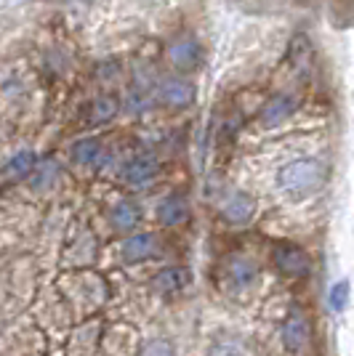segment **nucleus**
I'll return each mask as SVG.
<instances>
[{
  "instance_id": "1",
  "label": "nucleus",
  "mask_w": 354,
  "mask_h": 356,
  "mask_svg": "<svg viewBox=\"0 0 354 356\" xmlns=\"http://www.w3.org/2000/svg\"><path fill=\"white\" fill-rule=\"evenodd\" d=\"M328 181V168L323 160L314 157H298L285 163L277 170V189L291 202H304L320 192Z\"/></svg>"
},
{
  "instance_id": "2",
  "label": "nucleus",
  "mask_w": 354,
  "mask_h": 356,
  "mask_svg": "<svg viewBox=\"0 0 354 356\" xmlns=\"http://www.w3.org/2000/svg\"><path fill=\"white\" fill-rule=\"evenodd\" d=\"M272 264L280 271L285 280H307L311 271V261L304 248H298L295 242L280 239L272 248Z\"/></svg>"
},
{
  "instance_id": "3",
  "label": "nucleus",
  "mask_w": 354,
  "mask_h": 356,
  "mask_svg": "<svg viewBox=\"0 0 354 356\" xmlns=\"http://www.w3.org/2000/svg\"><path fill=\"white\" fill-rule=\"evenodd\" d=\"M160 176V160L152 149H139L133 152L131 157L123 165V178L131 189H144V186H152L155 178Z\"/></svg>"
},
{
  "instance_id": "4",
  "label": "nucleus",
  "mask_w": 354,
  "mask_h": 356,
  "mask_svg": "<svg viewBox=\"0 0 354 356\" xmlns=\"http://www.w3.org/2000/svg\"><path fill=\"white\" fill-rule=\"evenodd\" d=\"M165 54H168L171 67H174L178 74H190L203 64V45H200V40L194 38L192 32L176 35V38L168 43Z\"/></svg>"
},
{
  "instance_id": "5",
  "label": "nucleus",
  "mask_w": 354,
  "mask_h": 356,
  "mask_svg": "<svg viewBox=\"0 0 354 356\" xmlns=\"http://www.w3.org/2000/svg\"><path fill=\"white\" fill-rule=\"evenodd\" d=\"M194 83L181 77V74H174V77H162L160 83L155 86V99L160 102L162 106H171V109H187V106L194 104Z\"/></svg>"
},
{
  "instance_id": "6",
  "label": "nucleus",
  "mask_w": 354,
  "mask_h": 356,
  "mask_svg": "<svg viewBox=\"0 0 354 356\" xmlns=\"http://www.w3.org/2000/svg\"><path fill=\"white\" fill-rule=\"evenodd\" d=\"M67 157H70V165L77 168V170H96L107 163V152H104V144L93 136H83L70 144L67 149Z\"/></svg>"
},
{
  "instance_id": "7",
  "label": "nucleus",
  "mask_w": 354,
  "mask_h": 356,
  "mask_svg": "<svg viewBox=\"0 0 354 356\" xmlns=\"http://www.w3.org/2000/svg\"><path fill=\"white\" fill-rule=\"evenodd\" d=\"M219 216L229 226H245L256 216V200L248 192H229L219 202Z\"/></svg>"
},
{
  "instance_id": "8",
  "label": "nucleus",
  "mask_w": 354,
  "mask_h": 356,
  "mask_svg": "<svg viewBox=\"0 0 354 356\" xmlns=\"http://www.w3.org/2000/svg\"><path fill=\"white\" fill-rule=\"evenodd\" d=\"M295 109H298V99H295L293 93H275L261 106L259 125L261 128H280L282 122H288V120L293 118Z\"/></svg>"
},
{
  "instance_id": "9",
  "label": "nucleus",
  "mask_w": 354,
  "mask_h": 356,
  "mask_svg": "<svg viewBox=\"0 0 354 356\" xmlns=\"http://www.w3.org/2000/svg\"><path fill=\"white\" fill-rule=\"evenodd\" d=\"M192 284V271L187 266H165L152 277V290L160 298L181 296Z\"/></svg>"
},
{
  "instance_id": "10",
  "label": "nucleus",
  "mask_w": 354,
  "mask_h": 356,
  "mask_svg": "<svg viewBox=\"0 0 354 356\" xmlns=\"http://www.w3.org/2000/svg\"><path fill=\"white\" fill-rule=\"evenodd\" d=\"M282 343H285V348L288 351H304L311 341V325H309V316L304 312H293L285 316V322H282Z\"/></svg>"
},
{
  "instance_id": "11",
  "label": "nucleus",
  "mask_w": 354,
  "mask_h": 356,
  "mask_svg": "<svg viewBox=\"0 0 354 356\" xmlns=\"http://www.w3.org/2000/svg\"><path fill=\"white\" fill-rule=\"evenodd\" d=\"M157 252H160V242L149 232L131 234V237L123 239V245H120V255H123L125 264H144L149 258H155Z\"/></svg>"
},
{
  "instance_id": "12",
  "label": "nucleus",
  "mask_w": 354,
  "mask_h": 356,
  "mask_svg": "<svg viewBox=\"0 0 354 356\" xmlns=\"http://www.w3.org/2000/svg\"><path fill=\"white\" fill-rule=\"evenodd\" d=\"M109 282L99 274H77L72 280V296L80 298L86 306H99L109 298Z\"/></svg>"
},
{
  "instance_id": "13",
  "label": "nucleus",
  "mask_w": 354,
  "mask_h": 356,
  "mask_svg": "<svg viewBox=\"0 0 354 356\" xmlns=\"http://www.w3.org/2000/svg\"><path fill=\"white\" fill-rule=\"evenodd\" d=\"M109 229L118 232V234H131L133 229L141 223V205L131 200V197H123L118 200L112 208H109Z\"/></svg>"
},
{
  "instance_id": "14",
  "label": "nucleus",
  "mask_w": 354,
  "mask_h": 356,
  "mask_svg": "<svg viewBox=\"0 0 354 356\" xmlns=\"http://www.w3.org/2000/svg\"><path fill=\"white\" fill-rule=\"evenodd\" d=\"M155 216H157V221L162 226L176 229V226L187 223V218H190V200L184 194H168V197H162L160 202H157Z\"/></svg>"
},
{
  "instance_id": "15",
  "label": "nucleus",
  "mask_w": 354,
  "mask_h": 356,
  "mask_svg": "<svg viewBox=\"0 0 354 356\" xmlns=\"http://www.w3.org/2000/svg\"><path fill=\"white\" fill-rule=\"evenodd\" d=\"M256 274H259V268L253 264L251 258H245V255H232V258H226V264H224V280L226 284L232 287V290H245V287H251L253 280H256Z\"/></svg>"
},
{
  "instance_id": "16",
  "label": "nucleus",
  "mask_w": 354,
  "mask_h": 356,
  "mask_svg": "<svg viewBox=\"0 0 354 356\" xmlns=\"http://www.w3.org/2000/svg\"><path fill=\"white\" fill-rule=\"evenodd\" d=\"M86 109H88V118H86V122H88L91 128H99V125H109L112 120L118 118L120 104H118V99H115V96L102 93V96H96V99H93Z\"/></svg>"
},
{
  "instance_id": "17",
  "label": "nucleus",
  "mask_w": 354,
  "mask_h": 356,
  "mask_svg": "<svg viewBox=\"0 0 354 356\" xmlns=\"http://www.w3.org/2000/svg\"><path fill=\"white\" fill-rule=\"evenodd\" d=\"M96 237L88 232H77L70 242H67V258L72 264H91L96 258Z\"/></svg>"
},
{
  "instance_id": "18",
  "label": "nucleus",
  "mask_w": 354,
  "mask_h": 356,
  "mask_svg": "<svg viewBox=\"0 0 354 356\" xmlns=\"http://www.w3.org/2000/svg\"><path fill=\"white\" fill-rule=\"evenodd\" d=\"M59 163L56 160H43L40 165H35V170H32V176L27 181H30L32 192H51L59 184Z\"/></svg>"
},
{
  "instance_id": "19",
  "label": "nucleus",
  "mask_w": 354,
  "mask_h": 356,
  "mask_svg": "<svg viewBox=\"0 0 354 356\" xmlns=\"http://www.w3.org/2000/svg\"><path fill=\"white\" fill-rule=\"evenodd\" d=\"M35 165H38L35 152L22 149V152H16L14 157L3 165V176L8 178V181H27L32 176V170H35Z\"/></svg>"
},
{
  "instance_id": "20",
  "label": "nucleus",
  "mask_w": 354,
  "mask_h": 356,
  "mask_svg": "<svg viewBox=\"0 0 354 356\" xmlns=\"http://www.w3.org/2000/svg\"><path fill=\"white\" fill-rule=\"evenodd\" d=\"M311 56V45L304 35H295L291 40V48H288V59L295 61L293 67H307V61Z\"/></svg>"
},
{
  "instance_id": "21",
  "label": "nucleus",
  "mask_w": 354,
  "mask_h": 356,
  "mask_svg": "<svg viewBox=\"0 0 354 356\" xmlns=\"http://www.w3.org/2000/svg\"><path fill=\"white\" fill-rule=\"evenodd\" d=\"M349 293H352V287H349V282L346 280H341V282H336L333 287H330V293H328V303H330V309L333 312H344L346 306H349Z\"/></svg>"
},
{
  "instance_id": "22",
  "label": "nucleus",
  "mask_w": 354,
  "mask_h": 356,
  "mask_svg": "<svg viewBox=\"0 0 354 356\" xmlns=\"http://www.w3.org/2000/svg\"><path fill=\"white\" fill-rule=\"evenodd\" d=\"M139 356H176V348L168 341H162V338H152V341L141 346Z\"/></svg>"
}]
</instances>
